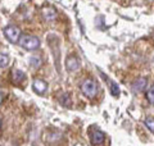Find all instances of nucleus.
<instances>
[{"label": "nucleus", "instance_id": "nucleus-1", "mask_svg": "<svg viewBox=\"0 0 154 146\" xmlns=\"http://www.w3.org/2000/svg\"><path fill=\"white\" fill-rule=\"evenodd\" d=\"M19 45H21L23 49L26 50H35L40 46V41H38L37 37H33V36H30V35H23L19 38Z\"/></svg>", "mask_w": 154, "mask_h": 146}, {"label": "nucleus", "instance_id": "nucleus-2", "mask_svg": "<svg viewBox=\"0 0 154 146\" xmlns=\"http://www.w3.org/2000/svg\"><path fill=\"white\" fill-rule=\"evenodd\" d=\"M81 91H82V94L85 96H88L89 99H93L96 95V92H98V87H96L95 81L90 80V78L85 80L82 82V85H81Z\"/></svg>", "mask_w": 154, "mask_h": 146}, {"label": "nucleus", "instance_id": "nucleus-3", "mask_svg": "<svg viewBox=\"0 0 154 146\" xmlns=\"http://www.w3.org/2000/svg\"><path fill=\"white\" fill-rule=\"evenodd\" d=\"M4 35H5V37L11 42L16 44V42H18L19 37H21V31H19V28L16 26H8L4 28Z\"/></svg>", "mask_w": 154, "mask_h": 146}, {"label": "nucleus", "instance_id": "nucleus-4", "mask_svg": "<svg viewBox=\"0 0 154 146\" xmlns=\"http://www.w3.org/2000/svg\"><path fill=\"white\" fill-rule=\"evenodd\" d=\"M42 16H44L46 21H54L57 18V11L51 7H46L42 9Z\"/></svg>", "mask_w": 154, "mask_h": 146}, {"label": "nucleus", "instance_id": "nucleus-5", "mask_svg": "<svg viewBox=\"0 0 154 146\" xmlns=\"http://www.w3.org/2000/svg\"><path fill=\"white\" fill-rule=\"evenodd\" d=\"M48 89V85L45 81L42 80H35L33 81V90H35L37 94H44Z\"/></svg>", "mask_w": 154, "mask_h": 146}, {"label": "nucleus", "instance_id": "nucleus-6", "mask_svg": "<svg viewBox=\"0 0 154 146\" xmlns=\"http://www.w3.org/2000/svg\"><path fill=\"white\" fill-rule=\"evenodd\" d=\"M145 87H146V78H139L132 84L134 92H141L145 90Z\"/></svg>", "mask_w": 154, "mask_h": 146}, {"label": "nucleus", "instance_id": "nucleus-7", "mask_svg": "<svg viewBox=\"0 0 154 146\" xmlns=\"http://www.w3.org/2000/svg\"><path fill=\"white\" fill-rule=\"evenodd\" d=\"M66 65H67V69H68V71L75 72V71L79 69V67H80L79 59H77V58H75V56H69L68 59H67Z\"/></svg>", "mask_w": 154, "mask_h": 146}, {"label": "nucleus", "instance_id": "nucleus-8", "mask_svg": "<svg viewBox=\"0 0 154 146\" xmlns=\"http://www.w3.org/2000/svg\"><path fill=\"white\" fill-rule=\"evenodd\" d=\"M104 142V133L100 131H95L91 133V144L93 145H100Z\"/></svg>", "mask_w": 154, "mask_h": 146}, {"label": "nucleus", "instance_id": "nucleus-9", "mask_svg": "<svg viewBox=\"0 0 154 146\" xmlns=\"http://www.w3.org/2000/svg\"><path fill=\"white\" fill-rule=\"evenodd\" d=\"M25 78H26V76H25V73H23L22 71H19V69H13L12 71V81H13V84H19V82H22Z\"/></svg>", "mask_w": 154, "mask_h": 146}, {"label": "nucleus", "instance_id": "nucleus-10", "mask_svg": "<svg viewBox=\"0 0 154 146\" xmlns=\"http://www.w3.org/2000/svg\"><path fill=\"white\" fill-rule=\"evenodd\" d=\"M30 63H31L32 68H38L41 65V59H40V58H36V56H32L30 59Z\"/></svg>", "mask_w": 154, "mask_h": 146}, {"label": "nucleus", "instance_id": "nucleus-11", "mask_svg": "<svg viewBox=\"0 0 154 146\" xmlns=\"http://www.w3.org/2000/svg\"><path fill=\"white\" fill-rule=\"evenodd\" d=\"M145 126L149 128V131L154 132V118L153 117H149V118L145 119Z\"/></svg>", "mask_w": 154, "mask_h": 146}, {"label": "nucleus", "instance_id": "nucleus-12", "mask_svg": "<svg viewBox=\"0 0 154 146\" xmlns=\"http://www.w3.org/2000/svg\"><path fill=\"white\" fill-rule=\"evenodd\" d=\"M0 59H2V63H0V67H2V68H5V67L8 65V62H9L8 55L5 54V53H2V54H0Z\"/></svg>", "mask_w": 154, "mask_h": 146}, {"label": "nucleus", "instance_id": "nucleus-13", "mask_svg": "<svg viewBox=\"0 0 154 146\" xmlns=\"http://www.w3.org/2000/svg\"><path fill=\"white\" fill-rule=\"evenodd\" d=\"M110 92H112L113 96H118V94H119V89L114 82H110Z\"/></svg>", "mask_w": 154, "mask_h": 146}, {"label": "nucleus", "instance_id": "nucleus-14", "mask_svg": "<svg viewBox=\"0 0 154 146\" xmlns=\"http://www.w3.org/2000/svg\"><path fill=\"white\" fill-rule=\"evenodd\" d=\"M146 97L152 104H154V86H152L150 89H149V91L146 92Z\"/></svg>", "mask_w": 154, "mask_h": 146}, {"label": "nucleus", "instance_id": "nucleus-15", "mask_svg": "<svg viewBox=\"0 0 154 146\" xmlns=\"http://www.w3.org/2000/svg\"><path fill=\"white\" fill-rule=\"evenodd\" d=\"M60 103L63 104V105H68V104L71 103V101H69V97H68V95H67V94H64L63 96H62V97H60Z\"/></svg>", "mask_w": 154, "mask_h": 146}]
</instances>
